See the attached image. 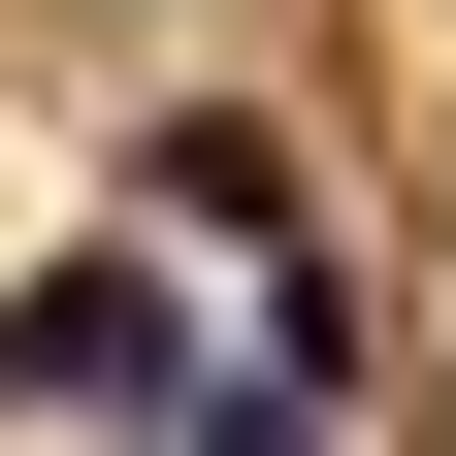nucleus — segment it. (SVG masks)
Instances as JSON below:
<instances>
[{
    "mask_svg": "<svg viewBox=\"0 0 456 456\" xmlns=\"http://www.w3.org/2000/svg\"><path fill=\"white\" fill-rule=\"evenodd\" d=\"M196 261H163V228H66V261H33V294H0V424H196Z\"/></svg>",
    "mask_w": 456,
    "mask_h": 456,
    "instance_id": "obj_1",
    "label": "nucleus"
},
{
    "mask_svg": "<svg viewBox=\"0 0 456 456\" xmlns=\"http://www.w3.org/2000/svg\"><path fill=\"white\" fill-rule=\"evenodd\" d=\"M131 228H163V261H228V294H261V261H326V163L261 131V98H163V131H131Z\"/></svg>",
    "mask_w": 456,
    "mask_h": 456,
    "instance_id": "obj_2",
    "label": "nucleus"
},
{
    "mask_svg": "<svg viewBox=\"0 0 456 456\" xmlns=\"http://www.w3.org/2000/svg\"><path fill=\"white\" fill-rule=\"evenodd\" d=\"M163 456H359V424H326L294 359H228V391H196V424H163Z\"/></svg>",
    "mask_w": 456,
    "mask_h": 456,
    "instance_id": "obj_3",
    "label": "nucleus"
}]
</instances>
